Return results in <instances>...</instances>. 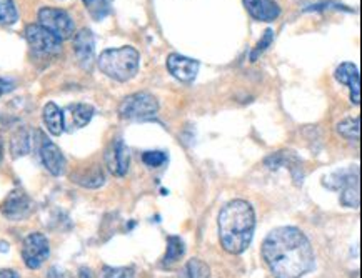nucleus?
I'll return each instance as SVG.
<instances>
[{"label":"nucleus","instance_id":"nucleus-1","mask_svg":"<svg viewBox=\"0 0 362 278\" xmlns=\"http://www.w3.org/2000/svg\"><path fill=\"white\" fill-rule=\"evenodd\" d=\"M262 257L276 278H300L314 267L309 238L296 226L272 230L262 243Z\"/></svg>","mask_w":362,"mask_h":278},{"label":"nucleus","instance_id":"nucleus-2","mask_svg":"<svg viewBox=\"0 0 362 278\" xmlns=\"http://www.w3.org/2000/svg\"><path fill=\"white\" fill-rule=\"evenodd\" d=\"M255 230V213L249 202L232 200L219 213V240L227 253L239 255L249 248Z\"/></svg>","mask_w":362,"mask_h":278},{"label":"nucleus","instance_id":"nucleus-3","mask_svg":"<svg viewBox=\"0 0 362 278\" xmlns=\"http://www.w3.org/2000/svg\"><path fill=\"white\" fill-rule=\"evenodd\" d=\"M139 64H141V55L129 45L120 49L104 50L97 59V66H99L100 72L117 82L132 80L139 72Z\"/></svg>","mask_w":362,"mask_h":278},{"label":"nucleus","instance_id":"nucleus-4","mask_svg":"<svg viewBox=\"0 0 362 278\" xmlns=\"http://www.w3.org/2000/svg\"><path fill=\"white\" fill-rule=\"evenodd\" d=\"M159 112V102L148 92H137L125 97L119 105V115L124 120H147Z\"/></svg>","mask_w":362,"mask_h":278},{"label":"nucleus","instance_id":"nucleus-5","mask_svg":"<svg viewBox=\"0 0 362 278\" xmlns=\"http://www.w3.org/2000/svg\"><path fill=\"white\" fill-rule=\"evenodd\" d=\"M39 25L47 29L60 40L72 39L76 34V24L66 11L54 7H44L39 11Z\"/></svg>","mask_w":362,"mask_h":278},{"label":"nucleus","instance_id":"nucleus-6","mask_svg":"<svg viewBox=\"0 0 362 278\" xmlns=\"http://www.w3.org/2000/svg\"><path fill=\"white\" fill-rule=\"evenodd\" d=\"M49 240L44 234L34 231V234H29L24 238V243H22V258H24L27 268H30V270L40 268L49 258Z\"/></svg>","mask_w":362,"mask_h":278},{"label":"nucleus","instance_id":"nucleus-7","mask_svg":"<svg viewBox=\"0 0 362 278\" xmlns=\"http://www.w3.org/2000/svg\"><path fill=\"white\" fill-rule=\"evenodd\" d=\"M25 39L29 47L39 55H57L62 50V40L39 24L27 25Z\"/></svg>","mask_w":362,"mask_h":278},{"label":"nucleus","instance_id":"nucleus-8","mask_svg":"<svg viewBox=\"0 0 362 278\" xmlns=\"http://www.w3.org/2000/svg\"><path fill=\"white\" fill-rule=\"evenodd\" d=\"M0 212H2V215L7 220L22 222L34 212V202H32V198L27 195L24 190L16 188L4 198L2 205H0Z\"/></svg>","mask_w":362,"mask_h":278},{"label":"nucleus","instance_id":"nucleus-9","mask_svg":"<svg viewBox=\"0 0 362 278\" xmlns=\"http://www.w3.org/2000/svg\"><path fill=\"white\" fill-rule=\"evenodd\" d=\"M167 71L179 82H192L199 73V62L196 59L184 57L180 54H170L167 57Z\"/></svg>","mask_w":362,"mask_h":278},{"label":"nucleus","instance_id":"nucleus-10","mask_svg":"<svg viewBox=\"0 0 362 278\" xmlns=\"http://www.w3.org/2000/svg\"><path fill=\"white\" fill-rule=\"evenodd\" d=\"M74 52H76L81 67L90 71L92 64H94L95 39L89 29H82L77 34H74Z\"/></svg>","mask_w":362,"mask_h":278},{"label":"nucleus","instance_id":"nucleus-11","mask_svg":"<svg viewBox=\"0 0 362 278\" xmlns=\"http://www.w3.org/2000/svg\"><path fill=\"white\" fill-rule=\"evenodd\" d=\"M105 165H107L109 172L115 177H124L127 174L129 150L120 138L110 143L107 150H105Z\"/></svg>","mask_w":362,"mask_h":278},{"label":"nucleus","instance_id":"nucleus-12","mask_svg":"<svg viewBox=\"0 0 362 278\" xmlns=\"http://www.w3.org/2000/svg\"><path fill=\"white\" fill-rule=\"evenodd\" d=\"M40 159L45 169L52 175H55V177L62 175L64 170H66V157H64L62 150L52 140H49L45 137H42Z\"/></svg>","mask_w":362,"mask_h":278},{"label":"nucleus","instance_id":"nucleus-13","mask_svg":"<svg viewBox=\"0 0 362 278\" xmlns=\"http://www.w3.org/2000/svg\"><path fill=\"white\" fill-rule=\"evenodd\" d=\"M336 78L342 85H349L351 102L354 105L361 104V73L354 64L344 62L336 68Z\"/></svg>","mask_w":362,"mask_h":278},{"label":"nucleus","instance_id":"nucleus-14","mask_svg":"<svg viewBox=\"0 0 362 278\" xmlns=\"http://www.w3.org/2000/svg\"><path fill=\"white\" fill-rule=\"evenodd\" d=\"M64 112V123L69 131H78V128L86 127L94 117L95 110L89 104H72L69 105Z\"/></svg>","mask_w":362,"mask_h":278},{"label":"nucleus","instance_id":"nucleus-15","mask_svg":"<svg viewBox=\"0 0 362 278\" xmlns=\"http://www.w3.org/2000/svg\"><path fill=\"white\" fill-rule=\"evenodd\" d=\"M244 6L255 20L274 22L281 16V7L276 0H244Z\"/></svg>","mask_w":362,"mask_h":278},{"label":"nucleus","instance_id":"nucleus-16","mask_svg":"<svg viewBox=\"0 0 362 278\" xmlns=\"http://www.w3.org/2000/svg\"><path fill=\"white\" fill-rule=\"evenodd\" d=\"M42 119H44L45 127L52 133L54 137L62 135L66 131V123H64V112L59 109V105H55L54 102L45 104L44 110H42Z\"/></svg>","mask_w":362,"mask_h":278},{"label":"nucleus","instance_id":"nucleus-17","mask_svg":"<svg viewBox=\"0 0 362 278\" xmlns=\"http://www.w3.org/2000/svg\"><path fill=\"white\" fill-rule=\"evenodd\" d=\"M71 179L72 182H76L77 185H81V187H86V188H99L105 182V175L102 172L100 167L97 165L77 170L76 174H72Z\"/></svg>","mask_w":362,"mask_h":278},{"label":"nucleus","instance_id":"nucleus-18","mask_svg":"<svg viewBox=\"0 0 362 278\" xmlns=\"http://www.w3.org/2000/svg\"><path fill=\"white\" fill-rule=\"evenodd\" d=\"M29 150H30V133L27 128L21 127L16 133H13L12 142H11V152L13 159H17V157H24L29 154Z\"/></svg>","mask_w":362,"mask_h":278},{"label":"nucleus","instance_id":"nucleus-19","mask_svg":"<svg viewBox=\"0 0 362 278\" xmlns=\"http://www.w3.org/2000/svg\"><path fill=\"white\" fill-rule=\"evenodd\" d=\"M341 203L344 207H349V208L359 207V180H357V177L342 187Z\"/></svg>","mask_w":362,"mask_h":278},{"label":"nucleus","instance_id":"nucleus-20","mask_svg":"<svg viewBox=\"0 0 362 278\" xmlns=\"http://www.w3.org/2000/svg\"><path fill=\"white\" fill-rule=\"evenodd\" d=\"M82 2L94 20H102L104 17H107L110 6H112V0H82Z\"/></svg>","mask_w":362,"mask_h":278},{"label":"nucleus","instance_id":"nucleus-21","mask_svg":"<svg viewBox=\"0 0 362 278\" xmlns=\"http://www.w3.org/2000/svg\"><path fill=\"white\" fill-rule=\"evenodd\" d=\"M184 255V243L179 237H169L167 238V253L164 258V265L170 267L174 265L175 262L180 260V257Z\"/></svg>","mask_w":362,"mask_h":278},{"label":"nucleus","instance_id":"nucleus-22","mask_svg":"<svg viewBox=\"0 0 362 278\" xmlns=\"http://www.w3.org/2000/svg\"><path fill=\"white\" fill-rule=\"evenodd\" d=\"M337 132L347 140H359L361 135V119H346L337 123Z\"/></svg>","mask_w":362,"mask_h":278},{"label":"nucleus","instance_id":"nucleus-23","mask_svg":"<svg viewBox=\"0 0 362 278\" xmlns=\"http://www.w3.org/2000/svg\"><path fill=\"white\" fill-rule=\"evenodd\" d=\"M18 20V12L13 0H0V25H13Z\"/></svg>","mask_w":362,"mask_h":278},{"label":"nucleus","instance_id":"nucleus-24","mask_svg":"<svg viewBox=\"0 0 362 278\" xmlns=\"http://www.w3.org/2000/svg\"><path fill=\"white\" fill-rule=\"evenodd\" d=\"M189 278H211V270H209L207 263H204L199 258H192L187 263Z\"/></svg>","mask_w":362,"mask_h":278},{"label":"nucleus","instance_id":"nucleus-25","mask_svg":"<svg viewBox=\"0 0 362 278\" xmlns=\"http://www.w3.org/2000/svg\"><path fill=\"white\" fill-rule=\"evenodd\" d=\"M100 278H134L132 267H104Z\"/></svg>","mask_w":362,"mask_h":278},{"label":"nucleus","instance_id":"nucleus-26","mask_svg":"<svg viewBox=\"0 0 362 278\" xmlns=\"http://www.w3.org/2000/svg\"><path fill=\"white\" fill-rule=\"evenodd\" d=\"M142 160H144V164H146L147 167L157 169V167H160L162 164H165L167 155L164 154V152H146V154L142 155Z\"/></svg>","mask_w":362,"mask_h":278},{"label":"nucleus","instance_id":"nucleus-27","mask_svg":"<svg viewBox=\"0 0 362 278\" xmlns=\"http://www.w3.org/2000/svg\"><path fill=\"white\" fill-rule=\"evenodd\" d=\"M272 40H274V32L271 30V29H267L266 32H264V37H262V40H259V44L255 45V49H254V52H252V55H250V60H254L259 57V55H261L264 50H266L269 45L272 44Z\"/></svg>","mask_w":362,"mask_h":278},{"label":"nucleus","instance_id":"nucleus-28","mask_svg":"<svg viewBox=\"0 0 362 278\" xmlns=\"http://www.w3.org/2000/svg\"><path fill=\"white\" fill-rule=\"evenodd\" d=\"M13 90V82L7 80V78H0V97L8 94Z\"/></svg>","mask_w":362,"mask_h":278},{"label":"nucleus","instance_id":"nucleus-29","mask_svg":"<svg viewBox=\"0 0 362 278\" xmlns=\"http://www.w3.org/2000/svg\"><path fill=\"white\" fill-rule=\"evenodd\" d=\"M47 278H71V277H69L67 272L60 270L59 267H52V268H50V270H49Z\"/></svg>","mask_w":362,"mask_h":278},{"label":"nucleus","instance_id":"nucleus-30","mask_svg":"<svg viewBox=\"0 0 362 278\" xmlns=\"http://www.w3.org/2000/svg\"><path fill=\"white\" fill-rule=\"evenodd\" d=\"M0 278H18V273L11 268H2L0 270Z\"/></svg>","mask_w":362,"mask_h":278},{"label":"nucleus","instance_id":"nucleus-31","mask_svg":"<svg viewBox=\"0 0 362 278\" xmlns=\"http://www.w3.org/2000/svg\"><path fill=\"white\" fill-rule=\"evenodd\" d=\"M2 160H4V142L2 138H0V164H2Z\"/></svg>","mask_w":362,"mask_h":278}]
</instances>
